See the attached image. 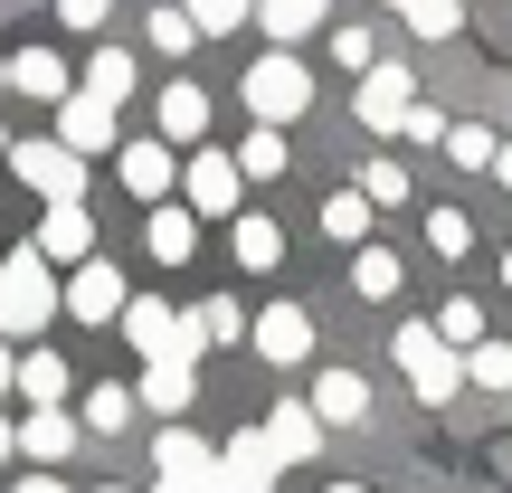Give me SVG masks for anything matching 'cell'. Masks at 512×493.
I'll list each match as a JSON object with an SVG mask.
<instances>
[{
	"instance_id": "obj_25",
	"label": "cell",
	"mask_w": 512,
	"mask_h": 493,
	"mask_svg": "<svg viewBox=\"0 0 512 493\" xmlns=\"http://www.w3.org/2000/svg\"><path fill=\"white\" fill-rule=\"evenodd\" d=\"M323 238L370 247V200H361V190H332V200H323Z\"/></svg>"
},
{
	"instance_id": "obj_29",
	"label": "cell",
	"mask_w": 512,
	"mask_h": 493,
	"mask_svg": "<svg viewBox=\"0 0 512 493\" xmlns=\"http://www.w3.org/2000/svg\"><path fill=\"white\" fill-rule=\"evenodd\" d=\"M86 95L124 105V95H133V57H124V48H95V57H86Z\"/></svg>"
},
{
	"instance_id": "obj_8",
	"label": "cell",
	"mask_w": 512,
	"mask_h": 493,
	"mask_svg": "<svg viewBox=\"0 0 512 493\" xmlns=\"http://www.w3.org/2000/svg\"><path fill=\"white\" fill-rule=\"evenodd\" d=\"M408 105H418V76H408V67H389V57L361 76V95H351V114H361L370 133H399V124H408Z\"/></svg>"
},
{
	"instance_id": "obj_50",
	"label": "cell",
	"mask_w": 512,
	"mask_h": 493,
	"mask_svg": "<svg viewBox=\"0 0 512 493\" xmlns=\"http://www.w3.org/2000/svg\"><path fill=\"white\" fill-rule=\"evenodd\" d=\"M0 152H10V133H0Z\"/></svg>"
},
{
	"instance_id": "obj_22",
	"label": "cell",
	"mask_w": 512,
	"mask_h": 493,
	"mask_svg": "<svg viewBox=\"0 0 512 493\" xmlns=\"http://www.w3.org/2000/svg\"><path fill=\"white\" fill-rule=\"evenodd\" d=\"M228 247H238V266H256V275H266V266H285V228H275V219H256V209H238Z\"/></svg>"
},
{
	"instance_id": "obj_44",
	"label": "cell",
	"mask_w": 512,
	"mask_h": 493,
	"mask_svg": "<svg viewBox=\"0 0 512 493\" xmlns=\"http://www.w3.org/2000/svg\"><path fill=\"white\" fill-rule=\"evenodd\" d=\"M10 456H19V427H10V418H0V465H10Z\"/></svg>"
},
{
	"instance_id": "obj_20",
	"label": "cell",
	"mask_w": 512,
	"mask_h": 493,
	"mask_svg": "<svg viewBox=\"0 0 512 493\" xmlns=\"http://www.w3.org/2000/svg\"><path fill=\"white\" fill-rule=\"evenodd\" d=\"M332 19V0H256V29L275 38V48H294V38H313Z\"/></svg>"
},
{
	"instance_id": "obj_46",
	"label": "cell",
	"mask_w": 512,
	"mask_h": 493,
	"mask_svg": "<svg viewBox=\"0 0 512 493\" xmlns=\"http://www.w3.org/2000/svg\"><path fill=\"white\" fill-rule=\"evenodd\" d=\"M503 285H512V247H503Z\"/></svg>"
},
{
	"instance_id": "obj_49",
	"label": "cell",
	"mask_w": 512,
	"mask_h": 493,
	"mask_svg": "<svg viewBox=\"0 0 512 493\" xmlns=\"http://www.w3.org/2000/svg\"><path fill=\"white\" fill-rule=\"evenodd\" d=\"M389 10H408V0H389Z\"/></svg>"
},
{
	"instance_id": "obj_11",
	"label": "cell",
	"mask_w": 512,
	"mask_h": 493,
	"mask_svg": "<svg viewBox=\"0 0 512 493\" xmlns=\"http://www.w3.org/2000/svg\"><path fill=\"white\" fill-rule=\"evenodd\" d=\"M256 361H275V370H294V361H313V313L304 304H266L256 313Z\"/></svg>"
},
{
	"instance_id": "obj_19",
	"label": "cell",
	"mask_w": 512,
	"mask_h": 493,
	"mask_svg": "<svg viewBox=\"0 0 512 493\" xmlns=\"http://www.w3.org/2000/svg\"><path fill=\"white\" fill-rule=\"evenodd\" d=\"M266 437H275V456H285V465H304L313 446H323V418H313V399H285V408H266Z\"/></svg>"
},
{
	"instance_id": "obj_16",
	"label": "cell",
	"mask_w": 512,
	"mask_h": 493,
	"mask_svg": "<svg viewBox=\"0 0 512 493\" xmlns=\"http://www.w3.org/2000/svg\"><path fill=\"white\" fill-rule=\"evenodd\" d=\"M152 124H162V143H200V133H209V95L190 86V76H171L162 105H152Z\"/></svg>"
},
{
	"instance_id": "obj_47",
	"label": "cell",
	"mask_w": 512,
	"mask_h": 493,
	"mask_svg": "<svg viewBox=\"0 0 512 493\" xmlns=\"http://www.w3.org/2000/svg\"><path fill=\"white\" fill-rule=\"evenodd\" d=\"M0 86H10V57H0Z\"/></svg>"
},
{
	"instance_id": "obj_42",
	"label": "cell",
	"mask_w": 512,
	"mask_h": 493,
	"mask_svg": "<svg viewBox=\"0 0 512 493\" xmlns=\"http://www.w3.org/2000/svg\"><path fill=\"white\" fill-rule=\"evenodd\" d=\"M10 493H67V484H57V475H19Z\"/></svg>"
},
{
	"instance_id": "obj_21",
	"label": "cell",
	"mask_w": 512,
	"mask_h": 493,
	"mask_svg": "<svg viewBox=\"0 0 512 493\" xmlns=\"http://www.w3.org/2000/svg\"><path fill=\"white\" fill-rule=\"evenodd\" d=\"M76 437H86V427H76L67 408H29V418H19V446H29L38 465H57V456H76Z\"/></svg>"
},
{
	"instance_id": "obj_43",
	"label": "cell",
	"mask_w": 512,
	"mask_h": 493,
	"mask_svg": "<svg viewBox=\"0 0 512 493\" xmlns=\"http://www.w3.org/2000/svg\"><path fill=\"white\" fill-rule=\"evenodd\" d=\"M0 389H19V351L10 342H0Z\"/></svg>"
},
{
	"instance_id": "obj_9",
	"label": "cell",
	"mask_w": 512,
	"mask_h": 493,
	"mask_svg": "<svg viewBox=\"0 0 512 493\" xmlns=\"http://www.w3.org/2000/svg\"><path fill=\"white\" fill-rule=\"evenodd\" d=\"M181 190H190V209H200V219H238L247 171H238V152H200V162L181 171Z\"/></svg>"
},
{
	"instance_id": "obj_5",
	"label": "cell",
	"mask_w": 512,
	"mask_h": 493,
	"mask_svg": "<svg viewBox=\"0 0 512 493\" xmlns=\"http://www.w3.org/2000/svg\"><path fill=\"white\" fill-rule=\"evenodd\" d=\"M152 465H162V484H152V493H228V484H219V446L190 437V427H162Z\"/></svg>"
},
{
	"instance_id": "obj_28",
	"label": "cell",
	"mask_w": 512,
	"mask_h": 493,
	"mask_svg": "<svg viewBox=\"0 0 512 493\" xmlns=\"http://www.w3.org/2000/svg\"><path fill=\"white\" fill-rule=\"evenodd\" d=\"M133 408H143V399H133V389H114V380H105V389H86V408H76V427H95V437H114V427H124Z\"/></svg>"
},
{
	"instance_id": "obj_36",
	"label": "cell",
	"mask_w": 512,
	"mask_h": 493,
	"mask_svg": "<svg viewBox=\"0 0 512 493\" xmlns=\"http://www.w3.org/2000/svg\"><path fill=\"white\" fill-rule=\"evenodd\" d=\"M190 19H200V38H219V29H247L256 19V0H181Z\"/></svg>"
},
{
	"instance_id": "obj_40",
	"label": "cell",
	"mask_w": 512,
	"mask_h": 493,
	"mask_svg": "<svg viewBox=\"0 0 512 493\" xmlns=\"http://www.w3.org/2000/svg\"><path fill=\"white\" fill-rule=\"evenodd\" d=\"M399 133H408V143H446V114H437V105H408Z\"/></svg>"
},
{
	"instance_id": "obj_45",
	"label": "cell",
	"mask_w": 512,
	"mask_h": 493,
	"mask_svg": "<svg viewBox=\"0 0 512 493\" xmlns=\"http://www.w3.org/2000/svg\"><path fill=\"white\" fill-rule=\"evenodd\" d=\"M494 181H503V190H512V143H503V152H494Z\"/></svg>"
},
{
	"instance_id": "obj_2",
	"label": "cell",
	"mask_w": 512,
	"mask_h": 493,
	"mask_svg": "<svg viewBox=\"0 0 512 493\" xmlns=\"http://www.w3.org/2000/svg\"><path fill=\"white\" fill-rule=\"evenodd\" d=\"M389 351H399L408 389H418L427 408H446V399H456V389H465V351L446 342L437 323H399V342H389Z\"/></svg>"
},
{
	"instance_id": "obj_23",
	"label": "cell",
	"mask_w": 512,
	"mask_h": 493,
	"mask_svg": "<svg viewBox=\"0 0 512 493\" xmlns=\"http://www.w3.org/2000/svg\"><path fill=\"white\" fill-rule=\"evenodd\" d=\"M124 190L133 200H162L171 190V143H124Z\"/></svg>"
},
{
	"instance_id": "obj_48",
	"label": "cell",
	"mask_w": 512,
	"mask_h": 493,
	"mask_svg": "<svg viewBox=\"0 0 512 493\" xmlns=\"http://www.w3.org/2000/svg\"><path fill=\"white\" fill-rule=\"evenodd\" d=\"M332 493H361V484H332Z\"/></svg>"
},
{
	"instance_id": "obj_12",
	"label": "cell",
	"mask_w": 512,
	"mask_h": 493,
	"mask_svg": "<svg viewBox=\"0 0 512 493\" xmlns=\"http://www.w3.org/2000/svg\"><path fill=\"white\" fill-rule=\"evenodd\" d=\"M38 256H48V266H86V256H105V247H95L86 200H57L48 219H38Z\"/></svg>"
},
{
	"instance_id": "obj_6",
	"label": "cell",
	"mask_w": 512,
	"mask_h": 493,
	"mask_svg": "<svg viewBox=\"0 0 512 493\" xmlns=\"http://www.w3.org/2000/svg\"><path fill=\"white\" fill-rule=\"evenodd\" d=\"M10 171H19V181H29V190H38L48 209L86 190V152H67L57 133H48V143H10Z\"/></svg>"
},
{
	"instance_id": "obj_1",
	"label": "cell",
	"mask_w": 512,
	"mask_h": 493,
	"mask_svg": "<svg viewBox=\"0 0 512 493\" xmlns=\"http://www.w3.org/2000/svg\"><path fill=\"white\" fill-rule=\"evenodd\" d=\"M48 313H67L57 266H48L38 247H10V266H0V342H29V332H48Z\"/></svg>"
},
{
	"instance_id": "obj_32",
	"label": "cell",
	"mask_w": 512,
	"mask_h": 493,
	"mask_svg": "<svg viewBox=\"0 0 512 493\" xmlns=\"http://www.w3.org/2000/svg\"><path fill=\"white\" fill-rule=\"evenodd\" d=\"M437 332H446V342H456V351H475V342H484V304H475V294H446Z\"/></svg>"
},
{
	"instance_id": "obj_13",
	"label": "cell",
	"mask_w": 512,
	"mask_h": 493,
	"mask_svg": "<svg viewBox=\"0 0 512 493\" xmlns=\"http://www.w3.org/2000/svg\"><path fill=\"white\" fill-rule=\"evenodd\" d=\"M133 399L152 408V418H190V399H200V370L190 361H143V389Z\"/></svg>"
},
{
	"instance_id": "obj_15",
	"label": "cell",
	"mask_w": 512,
	"mask_h": 493,
	"mask_svg": "<svg viewBox=\"0 0 512 493\" xmlns=\"http://www.w3.org/2000/svg\"><path fill=\"white\" fill-rule=\"evenodd\" d=\"M143 247L162 256V266H190V256H200V209H171V200H152V219H143Z\"/></svg>"
},
{
	"instance_id": "obj_27",
	"label": "cell",
	"mask_w": 512,
	"mask_h": 493,
	"mask_svg": "<svg viewBox=\"0 0 512 493\" xmlns=\"http://www.w3.org/2000/svg\"><path fill=\"white\" fill-rule=\"evenodd\" d=\"M351 285H361L370 304H389V294H399V256L389 247H351Z\"/></svg>"
},
{
	"instance_id": "obj_24",
	"label": "cell",
	"mask_w": 512,
	"mask_h": 493,
	"mask_svg": "<svg viewBox=\"0 0 512 493\" xmlns=\"http://www.w3.org/2000/svg\"><path fill=\"white\" fill-rule=\"evenodd\" d=\"M19 389H29V408H67V361L57 351H29L19 361Z\"/></svg>"
},
{
	"instance_id": "obj_35",
	"label": "cell",
	"mask_w": 512,
	"mask_h": 493,
	"mask_svg": "<svg viewBox=\"0 0 512 493\" xmlns=\"http://www.w3.org/2000/svg\"><path fill=\"white\" fill-rule=\"evenodd\" d=\"M152 48H162V57H190V48H200V19H190V10H152Z\"/></svg>"
},
{
	"instance_id": "obj_51",
	"label": "cell",
	"mask_w": 512,
	"mask_h": 493,
	"mask_svg": "<svg viewBox=\"0 0 512 493\" xmlns=\"http://www.w3.org/2000/svg\"><path fill=\"white\" fill-rule=\"evenodd\" d=\"M105 493H124V484H105Z\"/></svg>"
},
{
	"instance_id": "obj_3",
	"label": "cell",
	"mask_w": 512,
	"mask_h": 493,
	"mask_svg": "<svg viewBox=\"0 0 512 493\" xmlns=\"http://www.w3.org/2000/svg\"><path fill=\"white\" fill-rule=\"evenodd\" d=\"M304 105H313V76H304V57H294V48H275V57H256V67H247V114H256V124H294Z\"/></svg>"
},
{
	"instance_id": "obj_39",
	"label": "cell",
	"mask_w": 512,
	"mask_h": 493,
	"mask_svg": "<svg viewBox=\"0 0 512 493\" xmlns=\"http://www.w3.org/2000/svg\"><path fill=\"white\" fill-rule=\"evenodd\" d=\"M332 57H342V67H361V76L380 67V48H370V29H332Z\"/></svg>"
},
{
	"instance_id": "obj_7",
	"label": "cell",
	"mask_w": 512,
	"mask_h": 493,
	"mask_svg": "<svg viewBox=\"0 0 512 493\" xmlns=\"http://www.w3.org/2000/svg\"><path fill=\"white\" fill-rule=\"evenodd\" d=\"M124 304H133V285H124L114 256H86V266L67 275V313L76 323H124Z\"/></svg>"
},
{
	"instance_id": "obj_31",
	"label": "cell",
	"mask_w": 512,
	"mask_h": 493,
	"mask_svg": "<svg viewBox=\"0 0 512 493\" xmlns=\"http://www.w3.org/2000/svg\"><path fill=\"white\" fill-rule=\"evenodd\" d=\"M494 133H484V124H446V162H456V171H494Z\"/></svg>"
},
{
	"instance_id": "obj_41",
	"label": "cell",
	"mask_w": 512,
	"mask_h": 493,
	"mask_svg": "<svg viewBox=\"0 0 512 493\" xmlns=\"http://www.w3.org/2000/svg\"><path fill=\"white\" fill-rule=\"evenodd\" d=\"M105 10H114V0H57V19H67V29H105Z\"/></svg>"
},
{
	"instance_id": "obj_26",
	"label": "cell",
	"mask_w": 512,
	"mask_h": 493,
	"mask_svg": "<svg viewBox=\"0 0 512 493\" xmlns=\"http://www.w3.org/2000/svg\"><path fill=\"white\" fill-rule=\"evenodd\" d=\"M285 162H294V152H285V124H256L247 143H238V171H247V181H275Z\"/></svg>"
},
{
	"instance_id": "obj_10",
	"label": "cell",
	"mask_w": 512,
	"mask_h": 493,
	"mask_svg": "<svg viewBox=\"0 0 512 493\" xmlns=\"http://www.w3.org/2000/svg\"><path fill=\"white\" fill-rule=\"evenodd\" d=\"M275 475H285V456H275L266 427H247V437L219 446V484H228V493H275Z\"/></svg>"
},
{
	"instance_id": "obj_30",
	"label": "cell",
	"mask_w": 512,
	"mask_h": 493,
	"mask_svg": "<svg viewBox=\"0 0 512 493\" xmlns=\"http://www.w3.org/2000/svg\"><path fill=\"white\" fill-rule=\"evenodd\" d=\"M190 332H200V351H209V342H247V313L228 304V294H209V304L190 313Z\"/></svg>"
},
{
	"instance_id": "obj_14",
	"label": "cell",
	"mask_w": 512,
	"mask_h": 493,
	"mask_svg": "<svg viewBox=\"0 0 512 493\" xmlns=\"http://www.w3.org/2000/svg\"><path fill=\"white\" fill-rule=\"evenodd\" d=\"M57 143H67V152H105V143H114V105L76 86L67 105H57Z\"/></svg>"
},
{
	"instance_id": "obj_38",
	"label": "cell",
	"mask_w": 512,
	"mask_h": 493,
	"mask_svg": "<svg viewBox=\"0 0 512 493\" xmlns=\"http://www.w3.org/2000/svg\"><path fill=\"white\" fill-rule=\"evenodd\" d=\"M351 190H361L370 209H399V200H408V171H399V162H370V171H361Z\"/></svg>"
},
{
	"instance_id": "obj_18",
	"label": "cell",
	"mask_w": 512,
	"mask_h": 493,
	"mask_svg": "<svg viewBox=\"0 0 512 493\" xmlns=\"http://www.w3.org/2000/svg\"><path fill=\"white\" fill-rule=\"evenodd\" d=\"M10 86L29 95V105H67V95H76L67 86V57H48V48H19L10 57Z\"/></svg>"
},
{
	"instance_id": "obj_4",
	"label": "cell",
	"mask_w": 512,
	"mask_h": 493,
	"mask_svg": "<svg viewBox=\"0 0 512 493\" xmlns=\"http://www.w3.org/2000/svg\"><path fill=\"white\" fill-rule=\"evenodd\" d=\"M124 342L143 351V361H200V332H190V313H171L162 294H133V304H124Z\"/></svg>"
},
{
	"instance_id": "obj_17",
	"label": "cell",
	"mask_w": 512,
	"mask_h": 493,
	"mask_svg": "<svg viewBox=\"0 0 512 493\" xmlns=\"http://www.w3.org/2000/svg\"><path fill=\"white\" fill-rule=\"evenodd\" d=\"M313 418L323 427H361L370 418V380L361 370H323V380H313Z\"/></svg>"
},
{
	"instance_id": "obj_33",
	"label": "cell",
	"mask_w": 512,
	"mask_h": 493,
	"mask_svg": "<svg viewBox=\"0 0 512 493\" xmlns=\"http://www.w3.org/2000/svg\"><path fill=\"white\" fill-rule=\"evenodd\" d=\"M465 380L475 389H512V342H475L465 351Z\"/></svg>"
},
{
	"instance_id": "obj_37",
	"label": "cell",
	"mask_w": 512,
	"mask_h": 493,
	"mask_svg": "<svg viewBox=\"0 0 512 493\" xmlns=\"http://www.w3.org/2000/svg\"><path fill=\"white\" fill-rule=\"evenodd\" d=\"M427 247H437V256H465V247H475V219H465V209H427Z\"/></svg>"
},
{
	"instance_id": "obj_34",
	"label": "cell",
	"mask_w": 512,
	"mask_h": 493,
	"mask_svg": "<svg viewBox=\"0 0 512 493\" xmlns=\"http://www.w3.org/2000/svg\"><path fill=\"white\" fill-rule=\"evenodd\" d=\"M408 29H418V38H456L465 29V0H408Z\"/></svg>"
}]
</instances>
